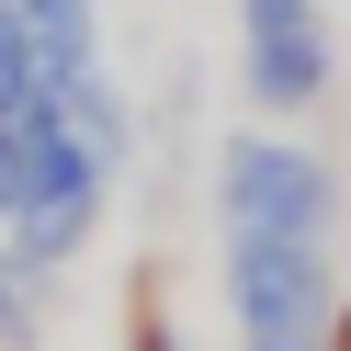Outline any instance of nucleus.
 Listing matches in <instances>:
<instances>
[{"mask_svg":"<svg viewBox=\"0 0 351 351\" xmlns=\"http://www.w3.org/2000/svg\"><path fill=\"white\" fill-rule=\"evenodd\" d=\"M0 340L34 351V261L23 250H0Z\"/></svg>","mask_w":351,"mask_h":351,"instance_id":"nucleus-5","label":"nucleus"},{"mask_svg":"<svg viewBox=\"0 0 351 351\" xmlns=\"http://www.w3.org/2000/svg\"><path fill=\"white\" fill-rule=\"evenodd\" d=\"M215 215H227V238H317L328 227V170L283 136H238L215 159Z\"/></svg>","mask_w":351,"mask_h":351,"instance_id":"nucleus-2","label":"nucleus"},{"mask_svg":"<svg viewBox=\"0 0 351 351\" xmlns=\"http://www.w3.org/2000/svg\"><path fill=\"white\" fill-rule=\"evenodd\" d=\"M238 69H250V102L295 114V102L328 91V23L317 0H238Z\"/></svg>","mask_w":351,"mask_h":351,"instance_id":"nucleus-3","label":"nucleus"},{"mask_svg":"<svg viewBox=\"0 0 351 351\" xmlns=\"http://www.w3.org/2000/svg\"><path fill=\"white\" fill-rule=\"evenodd\" d=\"M227 317L250 351H317L328 340L317 238H227Z\"/></svg>","mask_w":351,"mask_h":351,"instance_id":"nucleus-1","label":"nucleus"},{"mask_svg":"<svg viewBox=\"0 0 351 351\" xmlns=\"http://www.w3.org/2000/svg\"><path fill=\"white\" fill-rule=\"evenodd\" d=\"M102 193H114L102 170H91V182H57V193H34V204L12 215V250H23L34 272H57V261H80V250H91V227H102Z\"/></svg>","mask_w":351,"mask_h":351,"instance_id":"nucleus-4","label":"nucleus"}]
</instances>
